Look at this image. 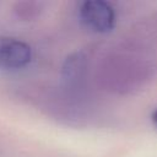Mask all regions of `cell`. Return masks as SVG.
<instances>
[{
    "label": "cell",
    "mask_w": 157,
    "mask_h": 157,
    "mask_svg": "<svg viewBox=\"0 0 157 157\" xmlns=\"http://www.w3.org/2000/svg\"><path fill=\"white\" fill-rule=\"evenodd\" d=\"M82 22L92 31L105 33L113 29L115 25L114 9L103 0H88L80 7Z\"/></svg>",
    "instance_id": "6da1fadb"
},
{
    "label": "cell",
    "mask_w": 157,
    "mask_h": 157,
    "mask_svg": "<svg viewBox=\"0 0 157 157\" xmlns=\"http://www.w3.org/2000/svg\"><path fill=\"white\" fill-rule=\"evenodd\" d=\"M32 59L31 47L17 39H7L0 43V69L18 70L29 64Z\"/></svg>",
    "instance_id": "7a4b0ae2"
},
{
    "label": "cell",
    "mask_w": 157,
    "mask_h": 157,
    "mask_svg": "<svg viewBox=\"0 0 157 157\" xmlns=\"http://www.w3.org/2000/svg\"><path fill=\"white\" fill-rule=\"evenodd\" d=\"M152 120L157 124V109H156V110L153 112V114H152Z\"/></svg>",
    "instance_id": "3957f363"
}]
</instances>
